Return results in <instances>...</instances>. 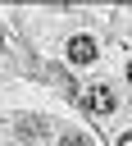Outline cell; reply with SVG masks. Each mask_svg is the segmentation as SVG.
Masks as SVG:
<instances>
[{
  "instance_id": "cell-1",
  "label": "cell",
  "mask_w": 132,
  "mask_h": 146,
  "mask_svg": "<svg viewBox=\"0 0 132 146\" xmlns=\"http://www.w3.org/2000/svg\"><path fill=\"white\" fill-rule=\"evenodd\" d=\"M96 55H100V46H96L91 32H73L68 36V59L73 64H96Z\"/></svg>"
},
{
  "instance_id": "cell-2",
  "label": "cell",
  "mask_w": 132,
  "mask_h": 146,
  "mask_svg": "<svg viewBox=\"0 0 132 146\" xmlns=\"http://www.w3.org/2000/svg\"><path fill=\"white\" fill-rule=\"evenodd\" d=\"M82 100H86V110H91V114H114V105H118V100H114V87H105V82H96Z\"/></svg>"
},
{
  "instance_id": "cell-3",
  "label": "cell",
  "mask_w": 132,
  "mask_h": 146,
  "mask_svg": "<svg viewBox=\"0 0 132 146\" xmlns=\"http://www.w3.org/2000/svg\"><path fill=\"white\" fill-rule=\"evenodd\" d=\"M14 132H18V141H41L50 132V123L36 119V114H23V119H14Z\"/></svg>"
},
{
  "instance_id": "cell-4",
  "label": "cell",
  "mask_w": 132,
  "mask_h": 146,
  "mask_svg": "<svg viewBox=\"0 0 132 146\" xmlns=\"http://www.w3.org/2000/svg\"><path fill=\"white\" fill-rule=\"evenodd\" d=\"M59 146H91V141H86V137H82V132H68V137H64V141H59Z\"/></svg>"
},
{
  "instance_id": "cell-5",
  "label": "cell",
  "mask_w": 132,
  "mask_h": 146,
  "mask_svg": "<svg viewBox=\"0 0 132 146\" xmlns=\"http://www.w3.org/2000/svg\"><path fill=\"white\" fill-rule=\"evenodd\" d=\"M118 146H132V132H118Z\"/></svg>"
},
{
  "instance_id": "cell-6",
  "label": "cell",
  "mask_w": 132,
  "mask_h": 146,
  "mask_svg": "<svg viewBox=\"0 0 132 146\" xmlns=\"http://www.w3.org/2000/svg\"><path fill=\"white\" fill-rule=\"evenodd\" d=\"M127 78H132V64H127Z\"/></svg>"
}]
</instances>
